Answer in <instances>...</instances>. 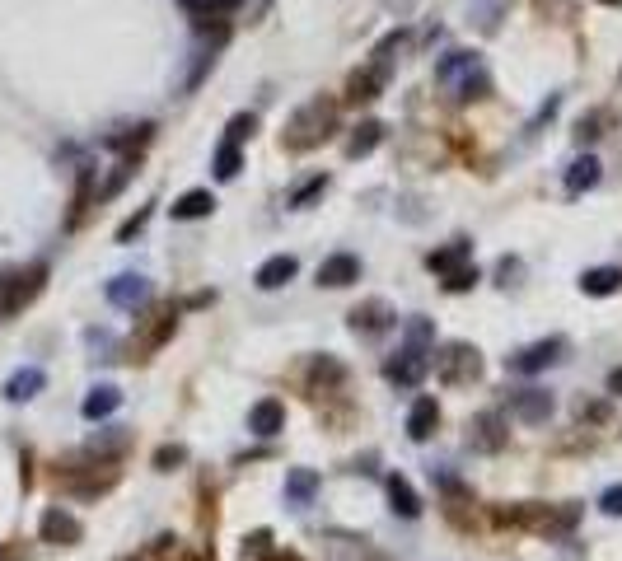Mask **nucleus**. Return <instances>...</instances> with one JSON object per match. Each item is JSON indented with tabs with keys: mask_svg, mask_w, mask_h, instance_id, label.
I'll return each mask as SVG.
<instances>
[{
	"mask_svg": "<svg viewBox=\"0 0 622 561\" xmlns=\"http://www.w3.org/2000/svg\"><path fill=\"white\" fill-rule=\"evenodd\" d=\"M599 510H604L608 519H622V482H618V487H608L604 496H599Z\"/></svg>",
	"mask_w": 622,
	"mask_h": 561,
	"instance_id": "42",
	"label": "nucleus"
},
{
	"mask_svg": "<svg viewBox=\"0 0 622 561\" xmlns=\"http://www.w3.org/2000/svg\"><path fill=\"white\" fill-rule=\"evenodd\" d=\"M178 463H188V449L183 445H160L155 449V468H160V473H174Z\"/></svg>",
	"mask_w": 622,
	"mask_h": 561,
	"instance_id": "40",
	"label": "nucleus"
},
{
	"mask_svg": "<svg viewBox=\"0 0 622 561\" xmlns=\"http://www.w3.org/2000/svg\"><path fill=\"white\" fill-rule=\"evenodd\" d=\"M468 445L478 449V454H501L510 445V421L506 412H478V417L468 421Z\"/></svg>",
	"mask_w": 622,
	"mask_h": 561,
	"instance_id": "9",
	"label": "nucleus"
},
{
	"mask_svg": "<svg viewBox=\"0 0 622 561\" xmlns=\"http://www.w3.org/2000/svg\"><path fill=\"white\" fill-rule=\"evenodd\" d=\"M604 122H608V113H599V108L580 117L576 131H571V136H576V145H594V141H599V136H604Z\"/></svg>",
	"mask_w": 622,
	"mask_h": 561,
	"instance_id": "34",
	"label": "nucleus"
},
{
	"mask_svg": "<svg viewBox=\"0 0 622 561\" xmlns=\"http://www.w3.org/2000/svg\"><path fill=\"white\" fill-rule=\"evenodd\" d=\"M463 262H473V244H468V239H454V244L435 248L431 258H426V267H431L435 276H449L454 267H463Z\"/></svg>",
	"mask_w": 622,
	"mask_h": 561,
	"instance_id": "28",
	"label": "nucleus"
},
{
	"mask_svg": "<svg viewBox=\"0 0 622 561\" xmlns=\"http://www.w3.org/2000/svg\"><path fill=\"white\" fill-rule=\"evenodd\" d=\"M384 85H389V66L370 61V66H361V71H351V80H347V103H351V108H361V103H375L379 94H384Z\"/></svg>",
	"mask_w": 622,
	"mask_h": 561,
	"instance_id": "14",
	"label": "nucleus"
},
{
	"mask_svg": "<svg viewBox=\"0 0 622 561\" xmlns=\"http://www.w3.org/2000/svg\"><path fill=\"white\" fill-rule=\"evenodd\" d=\"M43 389H47V374L38 370V365H24V370H15L5 379V403H29V398H38Z\"/></svg>",
	"mask_w": 622,
	"mask_h": 561,
	"instance_id": "21",
	"label": "nucleus"
},
{
	"mask_svg": "<svg viewBox=\"0 0 622 561\" xmlns=\"http://www.w3.org/2000/svg\"><path fill=\"white\" fill-rule=\"evenodd\" d=\"M351 332H361V337H379V332H389L393 323H398V314H393L384 300H365L351 309Z\"/></svg>",
	"mask_w": 622,
	"mask_h": 561,
	"instance_id": "16",
	"label": "nucleus"
},
{
	"mask_svg": "<svg viewBox=\"0 0 622 561\" xmlns=\"http://www.w3.org/2000/svg\"><path fill=\"white\" fill-rule=\"evenodd\" d=\"M426 374H431V346L426 342H407L403 337L398 356L384 360V379H389L393 389H417Z\"/></svg>",
	"mask_w": 622,
	"mask_h": 561,
	"instance_id": "7",
	"label": "nucleus"
},
{
	"mask_svg": "<svg viewBox=\"0 0 622 561\" xmlns=\"http://www.w3.org/2000/svg\"><path fill=\"white\" fill-rule=\"evenodd\" d=\"M389 505H393V515L421 519V496H417V487H412L403 473H389Z\"/></svg>",
	"mask_w": 622,
	"mask_h": 561,
	"instance_id": "24",
	"label": "nucleus"
},
{
	"mask_svg": "<svg viewBox=\"0 0 622 561\" xmlns=\"http://www.w3.org/2000/svg\"><path fill=\"white\" fill-rule=\"evenodd\" d=\"M599 5H622V0H599Z\"/></svg>",
	"mask_w": 622,
	"mask_h": 561,
	"instance_id": "46",
	"label": "nucleus"
},
{
	"mask_svg": "<svg viewBox=\"0 0 622 561\" xmlns=\"http://www.w3.org/2000/svg\"><path fill=\"white\" fill-rule=\"evenodd\" d=\"M248 431L258 440H272V435L286 431V403L281 398H262V403L248 407Z\"/></svg>",
	"mask_w": 622,
	"mask_h": 561,
	"instance_id": "17",
	"label": "nucleus"
},
{
	"mask_svg": "<svg viewBox=\"0 0 622 561\" xmlns=\"http://www.w3.org/2000/svg\"><path fill=\"white\" fill-rule=\"evenodd\" d=\"M304 389H309V398L342 393L347 389V365H342L337 356H314L309 360V374H304Z\"/></svg>",
	"mask_w": 622,
	"mask_h": 561,
	"instance_id": "11",
	"label": "nucleus"
},
{
	"mask_svg": "<svg viewBox=\"0 0 622 561\" xmlns=\"http://www.w3.org/2000/svg\"><path fill=\"white\" fill-rule=\"evenodd\" d=\"M431 365H435V379L440 384H449V389H463V384H473L482 374V351L468 342H449L440 346V351H431Z\"/></svg>",
	"mask_w": 622,
	"mask_h": 561,
	"instance_id": "6",
	"label": "nucleus"
},
{
	"mask_svg": "<svg viewBox=\"0 0 622 561\" xmlns=\"http://www.w3.org/2000/svg\"><path fill=\"white\" fill-rule=\"evenodd\" d=\"M216 178L220 183H230V178H239V169H244V155H239V145H230V141H220L216 145Z\"/></svg>",
	"mask_w": 622,
	"mask_h": 561,
	"instance_id": "32",
	"label": "nucleus"
},
{
	"mask_svg": "<svg viewBox=\"0 0 622 561\" xmlns=\"http://www.w3.org/2000/svg\"><path fill=\"white\" fill-rule=\"evenodd\" d=\"M379 141H384V122H375V117H370V122H361V127L351 131V141H347V159H365V155H370V150H375Z\"/></svg>",
	"mask_w": 622,
	"mask_h": 561,
	"instance_id": "31",
	"label": "nucleus"
},
{
	"mask_svg": "<svg viewBox=\"0 0 622 561\" xmlns=\"http://www.w3.org/2000/svg\"><path fill=\"white\" fill-rule=\"evenodd\" d=\"M319 473L314 468H290L286 473V505H295V510H304V505H314V496H319Z\"/></svg>",
	"mask_w": 622,
	"mask_h": 561,
	"instance_id": "22",
	"label": "nucleus"
},
{
	"mask_svg": "<svg viewBox=\"0 0 622 561\" xmlns=\"http://www.w3.org/2000/svg\"><path fill=\"white\" fill-rule=\"evenodd\" d=\"M169 211H174V220H206L211 211H216V197H211V187H192V192H183Z\"/></svg>",
	"mask_w": 622,
	"mask_h": 561,
	"instance_id": "25",
	"label": "nucleus"
},
{
	"mask_svg": "<svg viewBox=\"0 0 622 561\" xmlns=\"http://www.w3.org/2000/svg\"><path fill=\"white\" fill-rule=\"evenodd\" d=\"M267 552H272V529H258L244 538V561H262Z\"/></svg>",
	"mask_w": 622,
	"mask_h": 561,
	"instance_id": "39",
	"label": "nucleus"
},
{
	"mask_svg": "<svg viewBox=\"0 0 622 561\" xmlns=\"http://www.w3.org/2000/svg\"><path fill=\"white\" fill-rule=\"evenodd\" d=\"M47 286V262H29L15 272H0V318L24 314Z\"/></svg>",
	"mask_w": 622,
	"mask_h": 561,
	"instance_id": "5",
	"label": "nucleus"
},
{
	"mask_svg": "<svg viewBox=\"0 0 622 561\" xmlns=\"http://www.w3.org/2000/svg\"><path fill=\"white\" fill-rule=\"evenodd\" d=\"M608 393H613V398H622V365L608 374Z\"/></svg>",
	"mask_w": 622,
	"mask_h": 561,
	"instance_id": "44",
	"label": "nucleus"
},
{
	"mask_svg": "<svg viewBox=\"0 0 622 561\" xmlns=\"http://www.w3.org/2000/svg\"><path fill=\"white\" fill-rule=\"evenodd\" d=\"M566 351H571L566 337H543V342H529L524 351L506 356V370L510 374H543V370H552L557 360H566Z\"/></svg>",
	"mask_w": 622,
	"mask_h": 561,
	"instance_id": "8",
	"label": "nucleus"
},
{
	"mask_svg": "<svg viewBox=\"0 0 622 561\" xmlns=\"http://www.w3.org/2000/svg\"><path fill=\"white\" fill-rule=\"evenodd\" d=\"M337 113H342V108H337V99H328V94L300 103V108L290 113L286 131H281V145H286L290 155H304V150L323 145L337 131Z\"/></svg>",
	"mask_w": 622,
	"mask_h": 561,
	"instance_id": "1",
	"label": "nucleus"
},
{
	"mask_svg": "<svg viewBox=\"0 0 622 561\" xmlns=\"http://www.w3.org/2000/svg\"><path fill=\"white\" fill-rule=\"evenodd\" d=\"M150 141H155V122H141V127H127V131H117V136H108V150H122V155H141Z\"/></svg>",
	"mask_w": 622,
	"mask_h": 561,
	"instance_id": "30",
	"label": "nucleus"
},
{
	"mask_svg": "<svg viewBox=\"0 0 622 561\" xmlns=\"http://www.w3.org/2000/svg\"><path fill=\"white\" fill-rule=\"evenodd\" d=\"M435 426H440V403L421 393L417 403H412V412H407V440H417V445H426V440L435 435Z\"/></svg>",
	"mask_w": 622,
	"mask_h": 561,
	"instance_id": "20",
	"label": "nucleus"
},
{
	"mask_svg": "<svg viewBox=\"0 0 622 561\" xmlns=\"http://www.w3.org/2000/svg\"><path fill=\"white\" fill-rule=\"evenodd\" d=\"M38 533H43V543H52V547H75L85 538V524H80L71 510L52 505V510H43V519H38Z\"/></svg>",
	"mask_w": 622,
	"mask_h": 561,
	"instance_id": "13",
	"label": "nucleus"
},
{
	"mask_svg": "<svg viewBox=\"0 0 622 561\" xmlns=\"http://www.w3.org/2000/svg\"><path fill=\"white\" fill-rule=\"evenodd\" d=\"M122 407V389H113V384H99V389H89V398L80 403V412H85V421H108Z\"/></svg>",
	"mask_w": 622,
	"mask_h": 561,
	"instance_id": "26",
	"label": "nucleus"
},
{
	"mask_svg": "<svg viewBox=\"0 0 622 561\" xmlns=\"http://www.w3.org/2000/svg\"><path fill=\"white\" fill-rule=\"evenodd\" d=\"M580 290H585L590 300L618 295V290H622V267H590V272L580 276Z\"/></svg>",
	"mask_w": 622,
	"mask_h": 561,
	"instance_id": "27",
	"label": "nucleus"
},
{
	"mask_svg": "<svg viewBox=\"0 0 622 561\" xmlns=\"http://www.w3.org/2000/svg\"><path fill=\"white\" fill-rule=\"evenodd\" d=\"M599 183V159L594 155H580L571 169H566V197H580V192H590Z\"/></svg>",
	"mask_w": 622,
	"mask_h": 561,
	"instance_id": "29",
	"label": "nucleus"
},
{
	"mask_svg": "<svg viewBox=\"0 0 622 561\" xmlns=\"http://www.w3.org/2000/svg\"><path fill=\"white\" fill-rule=\"evenodd\" d=\"M351 281H361V258L356 253H333V258L319 262V286L328 290H342Z\"/></svg>",
	"mask_w": 622,
	"mask_h": 561,
	"instance_id": "18",
	"label": "nucleus"
},
{
	"mask_svg": "<svg viewBox=\"0 0 622 561\" xmlns=\"http://www.w3.org/2000/svg\"><path fill=\"white\" fill-rule=\"evenodd\" d=\"M323 192H328V178H323V173H314L309 183H300L295 192H290V206H295V211H304V206L314 202V197H323Z\"/></svg>",
	"mask_w": 622,
	"mask_h": 561,
	"instance_id": "36",
	"label": "nucleus"
},
{
	"mask_svg": "<svg viewBox=\"0 0 622 561\" xmlns=\"http://www.w3.org/2000/svg\"><path fill=\"white\" fill-rule=\"evenodd\" d=\"M150 216H155V211H150V206H141V211H136V216H131L122 230H117V244H131V239H136V234L150 225Z\"/></svg>",
	"mask_w": 622,
	"mask_h": 561,
	"instance_id": "41",
	"label": "nucleus"
},
{
	"mask_svg": "<svg viewBox=\"0 0 622 561\" xmlns=\"http://www.w3.org/2000/svg\"><path fill=\"white\" fill-rule=\"evenodd\" d=\"M253 131H258V117H253V113H234V117H230V127H225V141H230V145H244Z\"/></svg>",
	"mask_w": 622,
	"mask_h": 561,
	"instance_id": "37",
	"label": "nucleus"
},
{
	"mask_svg": "<svg viewBox=\"0 0 622 561\" xmlns=\"http://www.w3.org/2000/svg\"><path fill=\"white\" fill-rule=\"evenodd\" d=\"M262 561H309V557H304V552H295V547H272V552H267Z\"/></svg>",
	"mask_w": 622,
	"mask_h": 561,
	"instance_id": "43",
	"label": "nucleus"
},
{
	"mask_svg": "<svg viewBox=\"0 0 622 561\" xmlns=\"http://www.w3.org/2000/svg\"><path fill=\"white\" fill-rule=\"evenodd\" d=\"M473 286H478V267H473V262H463V267H454V272L445 276L449 295H463V290H473Z\"/></svg>",
	"mask_w": 622,
	"mask_h": 561,
	"instance_id": "38",
	"label": "nucleus"
},
{
	"mask_svg": "<svg viewBox=\"0 0 622 561\" xmlns=\"http://www.w3.org/2000/svg\"><path fill=\"white\" fill-rule=\"evenodd\" d=\"M89 197H94V169H80V183H75V206H71V216H66V225H80V216H85V206H89Z\"/></svg>",
	"mask_w": 622,
	"mask_h": 561,
	"instance_id": "33",
	"label": "nucleus"
},
{
	"mask_svg": "<svg viewBox=\"0 0 622 561\" xmlns=\"http://www.w3.org/2000/svg\"><path fill=\"white\" fill-rule=\"evenodd\" d=\"M178 561H216L211 552H188V557H178Z\"/></svg>",
	"mask_w": 622,
	"mask_h": 561,
	"instance_id": "45",
	"label": "nucleus"
},
{
	"mask_svg": "<svg viewBox=\"0 0 622 561\" xmlns=\"http://www.w3.org/2000/svg\"><path fill=\"white\" fill-rule=\"evenodd\" d=\"M178 332V304H160L155 314L145 318V328H141V337L131 342V351H136V360H145L150 351H160L169 337Z\"/></svg>",
	"mask_w": 622,
	"mask_h": 561,
	"instance_id": "10",
	"label": "nucleus"
},
{
	"mask_svg": "<svg viewBox=\"0 0 622 561\" xmlns=\"http://www.w3.org/2000/svg\"><path fill=\"white\" fill-rule=\"evenodd\" d=\"M103 295H108V304H113V309H127V314H136V309H145V300H150V281H145L141 272L113 276Z\"/></svg>",
	"mask_w": 622,
	"mask_h": 561,
	"instance_id": "15",
	"label": "nucleus"
},
{
	"mask_svg": "<svg viewBox=\"0 0 622 561\" xmlns=\"http://www.w3.org/2000/svg\"><path fill=\"white\" fill-rule=\"evenodd\" d=\"M552 407H557V403H552L548 389H524V393L510 398V412H515L524 426H543V421L552 417Z\"/></svg>",
	"mask_w": 622,
	"mask_h": 561,
	"instance_id": "19",
	"label": "nucleus"
},
{
	"mask_svg": "<svg viewBox=\"0 0 622 561\" xmlns=\"http://www.w3.org/2000/svg\"><path fill=\"white\" fill-rule=\"evenodd\" d=\"M501 10H506V0H473V24L482 33H492L501 24Z\"/></svg>",
	"mask_w": 622,
	"mask_h": 561,
	"instance_id": "35",
	"label": "nucleus"
},
{
	"mask_svg": "<svg viewBox=\"0 0 622 561\" xmlns=\"http://www.w3.org/2000/svg\"><path fill=\"white\" fill-rule=\"evenodd\" d=\"M183 15L192 19V29L206 33V29H230V15L244 5V0H178Z\"/></svg>",
	"mask_w": 622,
	"mask_h": 561,
	"instance_id": "12",
	"label": "nucleus"
},
{
	"mask_svg": "<svg viewBox=\"0 0 622 561\" xmlns=\"http://www.w3.org/2000/svg\"><path fill=\"white\" fill-rule=\"evenodd\" d=\"M117 477H122L117 459H94V454H85V463H57V482L66 491H75V496H85V501L113 491Z\"/></svg>",
	"mask_w": 622,
	"mask_h": 561,
	"instance_id": "4",
	"label": "nucleus"
},
{
	"mask_svg": "<svg viewBox=\"0 0 622 561\" xmlns=\"http://www.w3.org/2000/svg\"><path fill=\"white\" fill-rule=\"evenodd\" d=\"M576 505H538V501H524V505H506V510H496V524H506V529H529V533H571L576 529Z\"/></svg>",
	"mask_w": 622,
	"mask_h": 561,
	"instance_id": "3",
	"label": "nucleus"
},
{
	"mask_svg": "<svg viewBox=\"0 0 622 561\" xmlns=\"http://www.w3.org/2000/svg\"><path fill=\"white\" fill-rule=\"evenodd\" d=\"M295 272H300V262L290 258V253H276V258L262 262L253 281H258V290H281L286 281H295Z\"/></svg>",
	"mask_w": 622,
	"mask_h": 561,
	"instance_id": "23",
	"label": "nucleus"
},
{
	"mask_svg": "<svg viewBox=\"0 0 622 561\" xmlns=\"http://www.w3.org/2000/svg\"><path fill=\"white\" fill-rule=\"evenodd\" d=\"M435 85L445 89L449 99L459 103H473V99H487V71H482V57L478 52H445V57L435 61Z\"/></svg>",
	"mask_w": 622,
	"mask_h": 561,
	"instance_id": "2",
	"label": "nucleus"
}]
</instances>
